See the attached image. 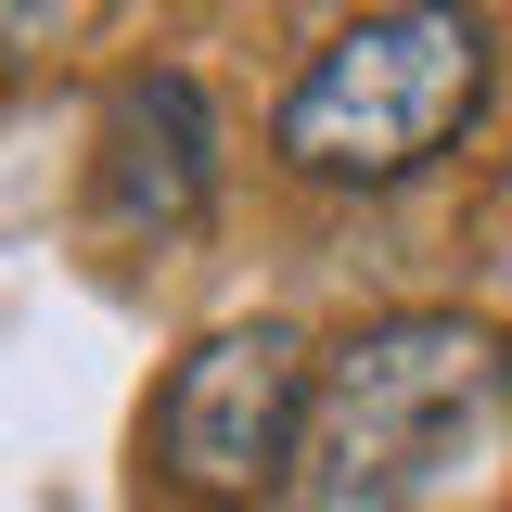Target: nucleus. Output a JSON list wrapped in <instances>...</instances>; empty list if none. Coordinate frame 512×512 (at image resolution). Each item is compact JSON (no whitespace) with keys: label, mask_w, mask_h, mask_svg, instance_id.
<instances>
[{"label":"nucleus","mask_w":512,"mask_h":512,"mask_svg":"<svg viewBox=\"0 0 512 512\" xmlns=\"http://www.w3.org/2000/svg\"><path fill=\"white\" fill-rule=\"evenodd\" d=\"M512 474V359L448 308L359 320L308 384L282 512H474Z\"/></svg>","instance_id":"obj_1"},{"label":"nucleus","mask_w":512,"mask_h":512,"mask_svg":"<svg viewBox=\"0 0 512 512\" xmlns=\"http://www.w3.org/2000/svg\"><path fill=\"white\" fill-rule=\"evenodd\" d=\"M487 77H500V39L474 0H384L295 64L269 154L320 192H397L487 116Z\"/></svg>","instance_id":"obj_2"},{"label":"nucleus","mask_w":512,"mask_h":512,"mask_svg":"<svg viewBox=\"0 0 512 512\" xmlns=\"http://www.w3.org/2000/svg\"><path fill=\"white\" fill-rule=\"evenodd\" d=\"M308 384L320 359L282 320H231L205 333L180 372L154 384V474L205 512H244L295 487V436H308Z\"/></svg>","instance_id":"obj_3"},{"label":"nucleus","mask_w":512,"mask_h":512,"mask_svg":"<svg viewBox=\"0 0 512 512\" xmlns=\"http://www.w3.org/2000/svg\"><path fill=\"white\" fill-rule=\"evenodd\" d=\"M90 205H103L116 244H192V231H205V205H218V116H205V77L141 64V77L103 90Z\"/></svg>","instance_id":"obj_4"},{"label":"nucleus","mask_w":512,"mask_h":512,"mask_svg":"<svg viewBox=\"0 0 512 512\" xmlns=\"http://www.w3.org/2000/svg\"><path fill=\"white\" fill-rule=\"evenodd\" d=\"M52 26H64V0H0V90L52 52Z\"/></svg>","instance_id":"obj_5"}]
</instances>
